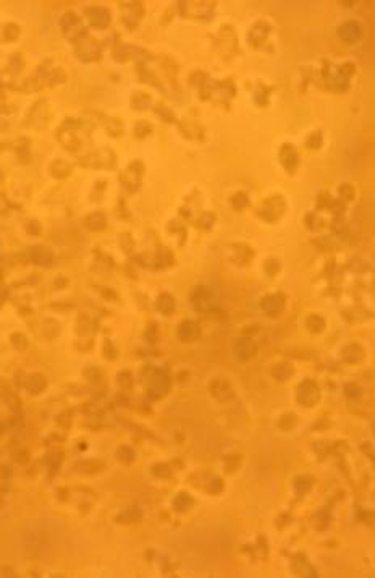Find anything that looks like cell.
<instances>
[{"label": "cell", "mask_w": 375, "mask_h": 578, "mask_svg": "<svg viewBox=\"0 0 375 578\" xmlns=\"http://www.w3.org/2000/svg\"><path fill=\"white\" fill-rule=\"evenodd\" d=\"M359 31H361V28H359L356 23H344V25L340 28V36L346 42H353L357 39L359 36H361Z\"/></svg>", "instance_id": "cell-1"}]
</instances>
